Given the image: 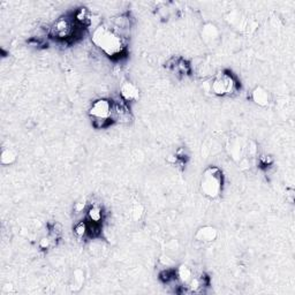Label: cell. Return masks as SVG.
<instances>
[{"instance_id": "3", "label": "cell", "mask_w": 295, "mask_h": 295, "mask_svg": "<svg viewBox=\"0 0 295 295\" xmlns=\"http://www.w3.org/2000/svg\"><path fill=\"white\" fill-rule=\"evenodd\" d=\"M247 143H248V142H246L243 138L239 136L227 138L225 144L227 154L229 155V157L232 158L234 162L238 163V164H240V162H241L242 159L246 158Z\"/></svg>"}, {"instance_id": "11", "label": "cell", "mask_w": 295, "mask_h": 295, "mask_svg": "<svg viewBox=\"0 0 295 295\" xmlns=\"http://www.w3.org/2000/svg\"><path fill=\"white\" fill-rule=\"evenodd\" d=\"M252 99L256 105L262 107L267 106L271 101L270 94L263 87L254 88V90L252 91Z\"/></svg>"}, {"instance_id": "6", "label": "cell", "mask_w": 295, "mask_h": 295, "mask_svg": "<svg viewBox=\"0 0 295 295\" xmlns=\"http://www.w3.org/2000/svg\"><path fill=\"white\" fill-rule=\"evenodd\" d=\"M201 38L208 46H216L220 40V32L218 27L211 22L203 25L201 29Z\"/></svg>"}, {"instance_id": "19", "label": "cell", "mask_w": 295, "mask_h": 295, "mask_svg": "<svg viewBox=\"0 0 295 295\" xmlns=\"http://www.w3.org/2000/svg\"><path fill=\"white\" fill-rule=\"evenodd\" d=\"M86 205H87V203L84 199H82V201H80V202H76L75 205H74V211H75V213L82 212L83 209L86 208Z\"/></svg>"}, {"instance_id": "2", "label": "cell", "mask_w": 295, "mask_h": 295, "mask_svg": "<svg viewBox=\"0 0 295 295\" xmlns=\"http://www.w3.org/2000/svg\"><path fill=\"white\" fill-rule=\"evenodd\" d=\"M202 194L205 197L215 199L218 197L223 189V172L217 166H209L202 173L199 182Z\"/></svg>"}, {"instance_id": "10", "label": "cell", "mask_w": 295, "mask_h": 295, "mask_svg": "<svg viewBox=\"0 0 295 295\" xmlns=\"http://www.w3.org/2000/svg\"><path fill=\"white\" fill-rule=\"evenodd\" d=\"M72 25L66 19H62L59 21H57L52 28V35L58 37V38H66V37H68L72 33Z\"/></svg>"}, {"instance_id": "5", "label": "cell", "mask_w": 295, "mask_h": 295, "mask_svg": "<svg viewBox=\"0 0 295 295\" xmlns=\"http://www.w3.org/2000/svg\"><path fill=\"white\" fill-rule=\"evenodd\" d=\"M211 89L213 94L218 96H225V95L232 94L235 89V81L233 77L227 74H218L211 83Z\"/></svg>"}, {"instance_id": "12", "label": "cell", "mask_w": 295, "mask_h": 295, "mask_svg": "<svg viewBox=\"0 0 295 295\" xmlns=\"http://www.w3.org/2000/svg\"><path fill=\"white\" fill-rule=\"evenodd\" d=\"M84 284V272L81 269L74 270L70 278V290L73 292H79Z\"/></svg>"}, {"instance_id": "14", "label": "cell", "mask_w": 295, "mask_h": 295, "mask_svg": "<svg viewBox=\"0 0 295 295\" xmlns=\"http://www.w3.org/2000/svg\"><path fill=\"white\" fill-rule=\"evenodd\" d=\"M16 158H18V154H16L15 150H13L11 148L2 149L1 156H0V162H1L2 165L8 166L14 164L16 162Z\"/></svg>"}, {"instance_id": "17", "label": "cell", "mask_w": 295, "mask_h": 295, "mask_svg": "<svg viewBox=\"0 0 295 295\" xmlns=\"http://www.w3.org/2000/svg\"><path fill=\"white\" fill-rule=\"evenodd\" d=\"M88 216H89V219L93 223H99L101 220V210L99 206H93V208L89 209V212H88Z\"/></svg>"}, {"instance_id": "9", "label": "cell", "mask_w": 295, "mask_h": 295, "mask_svg": "<svg viewBox=\"0 0 295 295\" xmlns=\"http://www.w3.org/2000/svg\"><path fill=\"white\" fill-rule=\"evenodd\" d=\"M120 95L124 100L136 101L140 98V89L137 86L131 81H124L120 87Z\"/></svg>"}, {"instance_id": "18", "label": "cell", "mask_w": 295, "mask_h": 295, "mask_svg": "<svg viewBox=\"0 0 295 295\" xmlns=\"http://www.w3.org/2000/svg\"><path fill=\"white\" fill-rule=\"evenodd\" d=\"M74 233H75L77 236H80V238H82V236L86 235V233H87L86 224H83V223L77 224V225L74 227Z\"/></svg>"}, {"instance_id": "15", "label": "cell", "mask_w": 295, "mask_h": 295, "mask_svg": "<svg viewBox=\"0 0 295 295\" xmlns=\"http://www.w3.org/2000/svg\"><path fill=\"white\" fill-rule=\"evenodd\" d=\"M144 205L142 204L140 202H134L133 204H131V218H133L134 222H140L142 219V217L144 216Z\"/></svg>"}, {"instance_id": "1", "label": "cell", "mask_w": 295, "mask_h": 295, "mask_svg": "<svg viewBox=\"0 0 295 295\" xmlns=\"http://www.w3.org/2000/svg\"><path fill=\"white\" fill-rule=\"evenodd\" d=\"M94 45L107 57H117L124 52L126 44L124 37L114 28L106 25H100L95 28L91 35Z\"/></svg>"}, {"instance_id": "16", "label": "cell", "mask_w": 295, "mask_h": 295, "mask_svg": "<svg viewBox=\"0 0 295 295\" xmlns=\"http://www.w3.org/2000/svg\"><path fill=\"white\" fill-rule=\"evenodd\" d=\"M113 115H117L120 121H128L131 119V113L128 108L124 105H117L113 106Z\"/></svg>"}, {"instance_id": "4", "label": "cell", "mask_w": 295, "mask_h": 295, "mask_svg": "<svg viewBox=\"0 0 295 295\" xmlns=\"http://www.w3.org/2000/svg\"><path fill=\"white\" fill-rule=\"evenodd\" d=\"M89 114L91 118L98 121L110 119V118L113 117V104L108 99H105V98L95 100L89 110Z\"/></svg>"}, {"instance_id": "20", "label": "cell", "mask_w": 295, "mask_h": 295, "mask_svg": "<svg viewBox=\"0 0 295 295\" xmlns=\"http://www.w3.org/2000/svg\"><path fill=\"white\" fill-rule=\"evenodd\" d=\"M51 246V240L49 238H42L39 240V247L42 249H47Z\"/></svg>"}, {"instance_id": "13", "label": "cell", "mask_w": 295, "mask_h": 295, "mask_svg": "<svg viewBox=\"0 0 295 295\" xmlns=\"http://www.w3.org/2000/svg\"><path fill=\"white\" fill-rule=\"evenodd\" d=\"M176 276H178V279L180 280V283L184 285H188L192 281L193 278H194L193 277V271L191 267L185 265V264H181V265L178 267V270H176Z\"/></svg>"}, {"instance_id": "8", "label": "cell", "mask_w": 295, "mask_h": 295, "mask_svg": "<svg viewBox=\"0 0 295 295\" xmlns=\"http://www.w3.org/2000/svg\"><path fill=\"white\" fill-rule=\"evenodd\" d=\"M218 238V229L213 226H202L196 230L195 240L201 243H211Z\"/></svg>"}, {"instance_id": "7", "label": "cell", "mask_w": 295, "mask_h": 295, "mask_svg": "<svg viewBox=\"0 0 295 295\" xmlns=\"http://www.w3.org/2000/svg\"><path fill=\"white\" fill-rule=\"evenodd\" d=\"M226 21L229 23L230 26H233L234 28L241 30V32L249 33V29H256L255 27L252 26V21L248 18H246L245 15H242L241 13L234 11L229 12V15L226 16Z\"/></svg>"}]
</instances>
